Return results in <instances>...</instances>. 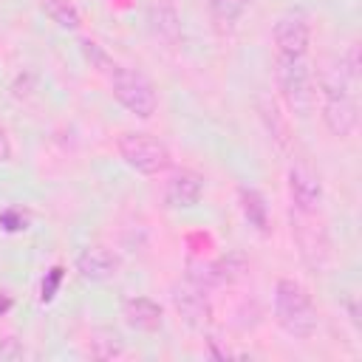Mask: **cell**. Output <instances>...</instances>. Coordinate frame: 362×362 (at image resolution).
I'll return each instance as SVG.
<instances>
[{
	"label": "cell",
	"mask_w": 362,
	"mask_h": 362,
	"mask_svg": "<svg viewBox=\"0 0 362 362\" xmlns=\"http://www.w3.org/2000/svg\"><path fill=\"white\" fill-rule=\"evenodd\" d=\"M40 8L51 23H57L65 31H79L82 28V14L71 0H40Z\"/></svg>",
	"instance_id": "15"
},
{
	"label": "cell",
	"mask_w": 362,
	"mask_h": 362,
	"mask_svg": "<svg viewBox=\"0 0 362 362\" xmlns=\"http://www.w3.org/2000/svg\"><path fill=\"white\" fill-rule=\"evenodd\" d=\"M238 201H240V212L243 218L257 229V232H266L269 226V206L263 201V195L252 187H238Z\"/></svg>",
	"instance_id": "14"
},
{
	"label": "cell",
	"mask_w": 362,
	"mask_h": 362,
	"mask_svg": "<svg viewBox=\"0 0 362 362\" xmlns=\"http://www.w3.org/2000/svg\"><path fill=\"white\" fill-rule=\"evenodd\" d=\"M116 150L122 156V161L141 173V175H161L164 170H170L173 156L167 150V144L150 133H139V130H124L116 139Z\"/></svg>",
	"instance_id": "3"
},
{
	"label": "cell",
	"mask_w": 362,
	"mask_h": 362,
	"mask_svg": "<svg viewBox=\"0 0 362 362\" xmlns=\"http://www.w3.org/2000/svg\"><path fill=\"white\" fill-rule=\"evenodd\" d=\"M76 272L88 283H107L119 274V257L105 246H85L76 255Z\"/></svg>",
	"instance_id": "10"
},
{
	"label": "cell",
	"mask_w": 362,
	"mask_h": 362,
	"mask_svg": "<svg viewBox=\"0 0 362 362\" xmlns=\"http://www.w3.org/2000/svg\"><path fill=\"white\" fill-rule=\"evenodd\" d=\"M286 178H288L286 184H288L291 206L297 212H317L320 204H322V184H320V178L308 167H303V164L291 167Z\"/></svg>",
	"instance_id": "9"
},
{
	"label": "cell",
	"mask_w": 362,
	"mask_h": 362,
	"mask_svg": "<svg viewBox=\"0 0 362 362\" xmlns=\"http://www.w3.org/2000/svg\"><path fill=\"white\" fill-rule=\"evenodd\" d=\"M110 90H113L116 102L124 110H130L133 116H139V119H150L158 110V96H156L153 82L141 71H136L130 65H113Z\"/></svg>",
	"instance_id": "4"
},
{
	"label": "cell",
	"mask_w": 362,
	"mask_h": 362,
	"mask_svg": "<svg viewBox=\"0 0 362 362\" xmlns=\"http://www.w3.org/2000/svg\"><path fill=\"white\" fill-rule=\"evenodd\" d=\"M209 6V14L221 23V25H232L240 20V14L246 11L249 0H206Z\"/></svg>",
	"instance_id": "17"
},
{
	"label": "cell",
	"mask_w": 362,
	"mask_h": 362,
	"mask_svg": "<svg viewBox=\"0 0 362 362\" xmlns=\"http://www.w3.org/2000/svg\"><path fill=\"white\" fill-rule=\"evenodd\" d=\"M79 48H82V54H85V59L90 62V68H96V71H113V65L116 62H110V57L102 51V45L99 42H93V40H82L79 42Z\"/></svg>",
	"instance_id": "19"
},
{
	"label": "cell",
	"mask_w": 362,
	"mask_h": 362,
	"mask_svg": "<svg viewBox=\"0 0 362 362\" xmlns=\"http://www.w3.org/2000/svg\"><path fill=\"white\" fill-rule=\"evenodd\" d=\"M277 54L283 57H305L311 45V20L303 8H286L272 28Z\"/></svg>",
	"instance_id": "6"
},
{
	"label": "cell",
	"mask_w": 362,
	"mask_h": 362,
	"mask_svg": "<svg viewBox=\"0 0 362 362\" xmlns=\"http://www.w3.org/2000/svg\"><path fill=\"white\" fill-rule=\"evenodd\" d=\"M291 238L300 249V260L311 272H322L331 260V238L317 212H291Z\"/></svg>",
	"instance_id": "5"
},
{
	"label": "cell",
	"mask_w": 362,
	"mask_h": 362,
	"mask_svg": "<svg viewBox=\"0 0 362 362\" xmlns=\"http://www.w3.org/2000/svg\"><path fill=\"white\" fill-rule=\"evenodd\" d=\"M62 274H65V269H62V266H54V269L42 277V286H40V300H42V303H51V300L57 297L59 283H62Z\"/></svg>",
	"instance_id": "20"
},
{
	"label": "cell",
	"mask_w": 362,
	"mask_h": 362,
	"mask_svg": "<svg viewBox=\"0 0 362 362\" xmlns=\"http://www.w3.org/2000/svg\"><path fill=\"white\" fill-rule=\"evenodd\" d=\"M11 139H8V133H6V127L0 124V164H6V161H11Z\"/></svg>",
	"instance_id": "22"
},
{
	"label": "cell",
	"mask_w": 362,
	"mask_h": 362,
	"mask_svg": "<svg viewBox=\"0 0 362 362\" xmlns=\"http://www.w3.org/2000/svg\"><path fill=\"white\" fill-rule=\"evenodd\" d=\"M274 320L294 339H308L317 331V308L308 291L291 277H283L274 286Z\"/></svg>",
	"instance_id": "1"
},
{
	"label": "cell",
	"mask_w": 362,
	"mask_h": 362,
	"mask_svg": "<svg viewBox=\"0 0 362 362\" xmlns=\"http://www.w3.org/2000/svg\"><path fill=\"white\" fill-rule=\"evenodd\" d=\"M204 195V175L195 170H175L164 187V204L173 209H189Z\"/></svg>",
	"instance_id": "11"
},
{
	"label": "cell",
	"mask_w": 362,
	"mask_h": 362,
	"mask_svg": "<svg viewBox=\"0 0 362 362\" xmlns=\"http://www.w3.org/2000/svg\"><path fill=\"white\" fill-rule=\"evenodd\" d=\"M173 305H175L178 317L189 328H206L212 322V305H209L204 288L195 286V283H189V280L181 288L173 291Z\"/></svg>",
	"instance_id": "8"
},
{
	"label": "cell",
	"mask_w": 362,
	"mask_h": 362,
	"mask_svg": "<svg viewBox=\"0 0 362 362\" xmlns=\"http://www.w3.org/2000/svg\"><path fill=\"white\" fill-rule=\"evenodd\" d=\"M23 356H25V348L20 339H14V337L0 339V362H17Z\"/></svg>",
	"instance_id": "21"
},
{
	"label": "cell",
	"mask_w": 362,
	"mask_h": 362,
	"mask_svg": "<svg viewBox=\"0 0 362 362\" xmlns=\"http://www.w3.org/2000/svg\"><path fill=\"white\" fill-rule=\"evenodd\" d=\"M28 223H31V215L23 206H6L0 212V229L3 232H23V229H28Z\"/></svg>",
	"instance_id": "18"
},
{
	"label": "cell",
	"mask_w": 362,
	"mask_h": 362,
	"mask_svg": "<svg viewBox=\"0 0 362 362\" xmlns=\"http://www.w3.org/2000/svg\"><path fill=\"white\" fill-rule=\"evenodd\" d=\"M322 122L337 139H348L359 124V105L354 90H325L322 93Z\"/></svg>",
	"instance_id": "7"
},
{
	"label": "cell",
	"mask_w": 362,
	"mask_h": 362,
	"mask_svg": "<svg viewBox=\"0 0 362 362\" xmlns=\"http://www.w3.org/2000/svg\"><path fill=\"white\" fill-rule=\"evenodd\" d=\"M6 308H8V300H0V314H3Z\"/></svg>",
	"instance_id": "23"
},
{
	"label": "cell",
	"mask_w": 362,
	"mask_h": 362,
	"mask_svg": "<svg viewBox=\"0 0 362 362\" xmlns=\"http://www.w3.org/2000/svg\"><path fill=\"white\" fill-rule=\"evenodd\" d=\"M122 317L136 331H158L164 322V311L150 297H130L122 303Z\"/></svg>",
	"instance_id": "13"
},
{
	"label": "cell",
	"mask_w": 362,
	"mask_h": 362,
	"mask_svg": "<svg viewBox=\"0 0 362 362\" xmlns=\"http://www.w3.org/2000/svg\"><path fill=\"white\" fill-rule=\"evenodd\" d=\"M147 25L153 31L156 40H161L164 45H178L181 42V20L178 11L170 0H150L147 6Z\"/></svg>",
	"instance_id": "12"
},
{
	"label": "cell",
	"mask_w": 362,
	"mask_h": 362,
	"mask_svg": "<svg viewBox=\"0 0 362 362\" xmlns=\"http://www.w3.org/2000/svg\"><path fill=\"white\" fill-rule=\"evenodd\" d=\"M124 351V342L116 331L105 328V331H96V339H90V354L99 356V359H113Z\"/></svg>",
	"instance_id": "16"
},
{
	"label": "cell",
	"mask_w": 362,
	"mask_h": 362,
	"mask_svg": "<svg viewBox=\"0 0 362 362\" xmlns=\"http://www.w3.org/2000/svg\"><path fill=\"white\" fill-rule=\"evenodd\" d=\"M274 79H277V90H280L286 107L294 116H308L314 107V99H317L314 96V74L308 68V59L277 54Z\"/></svg>",
	"instance_id": "2"
}]
</instances>
